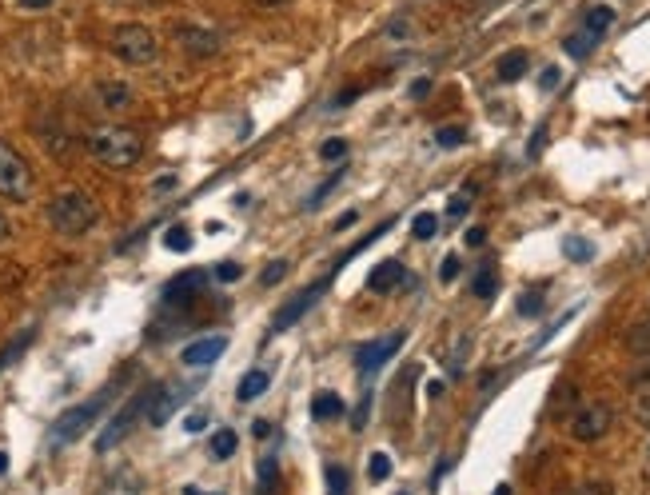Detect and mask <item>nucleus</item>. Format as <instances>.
I'll list each match as a JSON object with an SVG mask.
<instances>
[{
	"label": "nucleus",
	"mask_w": 650,
	"mask_h": 495,
	"mask_svg": "<svg viewBox=\"0 0 650 495\" xmlns=\"http://www.w3.org/2000/svg\"><path fill=\"white\" fill-rule=\"evenodd\" d=\"M8 471V452H0V476H5Z\"/></svg>",
	"instance_id": "obj_51"
},
{
	"label": "nucleus",
	"mask_w": 650,
	"mask_h": 495,
	"mask_svg": "<svg viewBox=\"0 0 650 495\" xmlns=\"http://www.w3.org/2000/svg\"><path fill=\"white\" fill-rule=\"evenodd\" d=\"M283 276H288V260H275V264H268V268H263L260 284H263V288H272V284H280Z\"/></svg>",
	"instance_id": "obj_31"
},
{
	"label": "nucleus",
	"mask_w": 650,
	"mask_h": 495,
	"mask_svg": "<svg viewBox=\"0 0 650 495\" xmlns=\"http://www.w3.org/2000/svg\"><path fill=\"white\" fill-rule=\"evenodd\" d=\"M459 268H463V264H459V256H447L443 264H439V280H443V284H451V280L459 276Z\"/></svg>",
	"instance_id": "obj_37"
},
{
	"label": "nucleus",
	"mask_w": 650,
	"mask_h": 495,
	"mask_svg": "<svg viewBox=\"0 0 650 495\" xmlns=\"http://www.w3.org/2000/svg\"><path fill=\"white\" fill-rule=\"evenodd\" d=\"M5 236H8V216L0 212V240H5Z\"/></svg>",
	"instance_id": "obj_49"
},
{
	"label": "nucleus",
	"mask_w": 650,
	"mask_h": 495,
	"mask_svg": "<svg viewBox=\"0 0 650 495\" xmlns=\"http://www.w3.org/2000/svg\"><path fill=\"white\" fill-rule=\"evenodd\" d=\"M263 8H280V5H288V0H260Z\"/></svg>",
	"instance_id": "obj_50"
},
{
	"label": "nucleus",
	"mask_w": 650,
	"mask_h": 495,
	"mask_svg": "<svg viewBox=\"0 0 650 495\" xmlns=\"http://www.w3.org/2000/svg\"><path fill=\"white\" fill-rule=\"evenodd\" d=\"M184 427H188L192 436H196V432H204V427H208V415H204V412H192L188 420H184Z\"/></svg>",
	"instance_id": "obj_41"
},
{
	"label": "nucleus",
	"mask_w": 650,
	"mask_h": 495,
	"mask_svg": "<svg viewBox=\"0 0 650 495\" xmlns=\"http://www.w3.org/2000/svg\"><path fill=\"white\" fill-rule=\"evenodd\" d=\"M614 25V8H607V5H594V8H587V16H582V28L591 32V37H602Z\"/></svg>",
	"instance_id": "obj_19"
},
{
	"label": "nucleus",
	"mask_w": 650,
	"mask_h": 495,
	"mask_svg": "<svg viewBox=\"0 0 650 495\" xmlns=\"http://www.w3.org/2000/svg\"><path fill=\"white\" fill-rule=\"evenodd\" d=\"M411 232H415V240H432L439 232V216L435 212H420L411 220Z\"/></svg>",
	"instance_id": "obj_26"
},
{
	"label": "nucleus",
	"mask_w": 650,
	"mask_h": 495,
	"mask_svg": "<svg viewBox=\"0 0 650 495\" xmlns=\"http://www.w3.org/2000/svg\"><path fill=\"white\" fill-rule=\"evenodd\" d=\"M563 256L575 260V264H587V260H594V244L591 240H582V236H567L563 240Z\"/></svg>",
	"instance_id": "obj_23"
},
{
	"label": "nucleus",
	"mask_w": 650,
	"mask_h": 495,
	"mask_svg": "<svg viewBox=\"0 0 650 495\" xmlns=\"http://www.w3.org/2000/svg\"><path fill=\"white\" fill-rule=\"evenodd\" d=\"M594 44H599V37H591L587 28H579V32H570V37L563 40V48H567V57L582 60V57H591L594 52Z\"/></svg>",
	"instance_id": "obj_20"
},
{
	"label": "nucleus",
	"mask_w": 650,
	"mask_h": 495,
	"mask_svg": "<svg viewBox=\"0 0 650 495\" xmlns=\"http://www.w3.org/2000/svg\"><path fill=\"white\" fill-rule=\"evenodd\" d=\"M403 280H407L403 264H400V260H383V264H376V268H371L368 288H371V292H391V288H400Z\"/></svg>",
	"instance_id": "obj_13"
},
{
	"label": "nucleus",
	"mask_w": 650,
	"mask_h": 495,
	"mask_svg": "<svg viewBox=\"0 0 650 495\" xmlns=\"http://www.w3.org/2000/svg\"><path fill=\"white\" fill-rule=\"evenodd\" d=\"M423 96H432V81H415L411 84V101H423Z\"/></svg>",
	"instance_id": "obj_43"
},
{
	"label": "nucleus",
	"mask_w": 650,
	"mask_h": 495,
	"mask_svg": "<svg viewBox=\"0 0 650 495\" xmlns=\"http://www.w3.org/2000/svg\"><path fill=\"white\" fill-rule=\"evenodd\" d=\"M16 5H20V8H32V13H37V8H48L52 0H16Z\"/></svg>",
	"instance_id": "obj_45"
},
{
	"label": "nucleus",
	"mask_w": 650,
	"mask_h": 495,
	"mask_svg": "<svg viewBox=\"0 0 650 495\" xmlns=\"http://www.w3.org/2000/svg\"><path fill=\"white\" fill-rule=\"evenodd\" d=\"M611 420H614V412L607 404H587V408H579L570 415V436L582 439V444H594V439H602L611 432Z\"/></svg>",
	"instance_id": "obj_7"
},
{
	"label": "nucleus",
	"mask_w": 650,
	"mask_h": 495,
	"mask_svg": "<svg viewBox=\"0 0 650 495\" xmlns=\"http://www.w3.org/2000/svg\"><path fill=\"white\" fill-rule=\"evenodd\" d=\"M435 145H439V148H459V145H467V128H459V124L439 128V132H435Z\"/></svg>",
	"instance_id": "obj_27"
},
{
	"label": "nucleus",
	"mask_w": 650,
	"mask_h": 495,
	"mask_svg": "<svg viewBox=\"0 0 650 495\" xmlns=\"http://www.w3.org/2000/svg\"><path fill=\"white\" fill-rule=\"evenodd\" d=\"M479 244H487V228H471L467 232V248H479Z\"/></svg>",
	"instance_id": "obj_42"
},
{
	"label": "nucleus",
	"mask_w": 650,
	"mask_h": 495,
	"mask_svg": "<svg viewBox=\"0 0 650 495\" xmlns=\"http://www.w3.org/2000/svg\"><path fill=\"white\" fill-rule=\"evenodd\" d=\"M0 196L13 204H25L32 196V168L8 140H0Z\"/></svg>",
	"instance_id": "obj_4"
},
{
	"label": "nucleus",
	"mask_w": 650,
	"mask_h": 495,
	"mask_svg": "<svg viewBox=\"0 0 650 495\" xmlns=\"http://www.w3.org/2000/svg\"><path fill=\"white\" fill-rule=\"evenodd\" d=\"M184 495H204V491H196V488H188V491H184Z\"/></svg>",
	"instance_id": "obj_53"
},
{
	"label": "nucleus",
	"mask_w": 650,
	"mask_h": 495,
	"mask_svg": "<svg viewBox=\"0 0 650 495\" xmlns=\"http://www.w3.org/2000/svg\"><path fill=\"white\" fill-rule=\"evenodd\" d=\"M96 96H101V104L108 108V113H124V108L132 104V88L124 81H101L96 84Z\"/></svg>",
	"instance_id": "obj_15"
},
{
	"label": "nucleus",
	"mask_w": 650,
	"mask_h": 495,
	"mask_svg": "<svg viewBox=\"0 0 650 495\" xmlns=\"http://www.w3.org/2000/svg\"><path fill=\"white\" fill-rule=\"evenodd\" d=\"M634 415H638V424H643V427H650V392H643L634 400Z\"/></svg>",
	"instance_id": "obj_39"
},
{
	"label": "nucleus",
	"mask_w": 650,
	"mask_h": 495,
	"mask_svg": "<svg viewBox=\"0 0 650 495\" xmlns=\"http://www.w3.org/2000/svg\"><path fill=\"white\" fill-rule=\"evenodd\" d=\"M356 220H359V212H344V216H339V228H351Z\"/></svg>",
	"instance_id": "obj_47"
},
{
	"label": "nucleus",
	"mask_w": 650,
	"mask_h": 495,
	"mask_svg": "<svg viewBox=\"0 0 650 495\" xmlns=\"http://www.w3.org/2000/svg\"><path fill=\"white\" fill-rule=\"evenodd\" d=\"M570 400H575V388H570V383H559V388H555V395H550V412L567 408Z\"/></svg>",
	"instance_id": "obj_35"
},
{
	"label": "nucleus",
	"mask_w": 650,
	"mask_h": 495,
	"mask_svg": "<svg viewBox=\"0 0 650 495\" xmlns=\"http://www.w3.org/2000/svg\"><path fill=\"white\" fill-rule=\"evenodd\" d=\"M344 412H347V404L339 400L336 392H319L315 400H312V415H315V420H339Z\"/></svg>",
	"instance_id": "obj_17"
},
{
	"label": "nucleus",
	"mask_w": 650,
	"mask_h": 495,
	"mask_svg": "<svg viewBox=\"0 0 650 495\" xmlns=\"http://www.w3.org/2000/svg\"><path fill=\"white\" fill-rule=\"evenodd\" d=\"M236 444H240V436L231 432V427H219V432L212 436V447H208V452H212V459H231L236 456Z\"/></svg>",
	"instance_id": "obj_22"
},
{
	"label": "nucleus",
	"mask_w": 650,
	"mask_h": 495,
	"mask_svg": "<svg viewBox=\"0 0 650 495\" xmlns=\"http://www.w3.org/2000/svg\"><path fill=\"white\" fill-rule=\"evenodd\" d=\"M527 64H531V57H527L523 48H515V52H506V57H499V69H495V76H499L503 84H515V81H523Z\"/></svg>",
	"instance_id": "obj_16"
},
{
	"label": "nucleus",
	"mask_w": 650,
	"mask_h": 495,
	"mask_svg": "<svg viewBox=\"0 0 650 495\" xmlns=\"http://www.w3.org/2000/svg\"><path fill=\"white\" fill-rule=\"evenodd\" d=\"M32 336H37V332H32V328H28V332H20L16 339H8V348H0V371H5L8 364H13V360L20 356V351H25L28 344H32Z\"/></svg>",
	"instance_id": "obj_24"
},
{
	"label": "nucleus",
	"mask_w": 650,
	"mask_h": 495,
	"mask_svg": "<svg viewBox=\"0 0 650 495\" xmlns=\"http://www.w3.org/2000/svg\"><path fill=\"white\" fill-rule=\"evenodd\" d=\"M391 476V459L383 456V452H371V459H368V479L371 483H383Z\"/></svg>",
	"instance_id": "obj_28"
},
{
	"label": "nucleus",
	"mask_w": 650,
	"mask_h": 495,
	"mask_svg": "<svg viewBox=\"0 0 650 495\" xmlns=\"http://www.w3.org/2000/svg\"><path fill=\"white\" fill-rule=\"evenodd\" d=\"M400 495H407V491H400Z\"/></svg>",
	"instance_id": "obj_54"
},
{
	"label": "nucleus",
	"mask_w": 650,
	"mask_h": 495,
	"mask_svg": "<svg viewBox=\"0 0 650 495\" xmlns=\"http://www.w3.org/2000/svg\"><path fill=\"white\" fill-rule=\"evenodd\" d=\"M224 348H228V336H204V339H196V344L184 348L180 360L188 368H208V364H216V360L224 356Z\"/></svg>",
	"instance_id": "obj_11"
},
{
	"label": "nucleus",
	"mask_w": 650,
	"mask_h": 495,
	"mask_svg": "<svg viewBox=\"0 0 650 495\" xmlns=\"http://www.w3.org/2000/svg\"><path fill=\"white\" fill-rule=\"evenodd\" d=\"M212 276H216L219 284H231V280H240V276H244V268H240L236 260H228V264H219V268L212 272Z\"/></svg>",
	"instance_id": "obj_34"
},
{
	"label": "nucleus",
	"mask_w": 650,
	"mask_h": 495,
	"mask_svg": "<svg viewBox=\"0 0 650 495\" xmlns=\"http://www.w3.org/2000/svg\"><path fill=\"white\" fill-rule=\"evenodd\" d=\"M268 383H272V376L263 368H256V371H248L244 380H240V388H236V395H240V404H248V400H260L263 392H268Z\"/></svg>",
	"instance_id": "obj_18"
},
{
	"label": "nucleus",
	"mask_w": 650,
	"mask_h": 495,
	"mask_svg": "<svg viewBox=\"0 0 650 495\" xmlns=\"http://www.w3.org/2000/svg\"><path fill=\"white\" fill-rule=\"evenodd\" d=\"M88 152L101 164H108V168H132L140 160V152H144V140H140L136 128L112 124V128H96L88 136Z\"/></svg>",
	"instance_id": "obj_1"
},
{
	"label": "nucleus",
	"mask_w": 650,
	"mask_h": 495,
	"mask_svg": "<svg viewBox=\"0 0 650 495\" xmlns=\"http://www.w3.org/2000/svg\"><path fill=\"white\" fill-rule=\"evenodd\" d=\"M327 292V280H319V284H312V288H304L300 296H295V300H288L280 307V312H275V320H272V328L275 332H283V328H292L295 320H300V316L307 312V307H315L319 304V296Z\"/></svg>",
	"instance_id": "obj_10"
},
{
	"label": "nucleus",
	"mask_w": 650,
	"mask_h": 495,
	"mask_svg": "<svg viewBox=\"0 0 650 495\" xmlns=\"http://www.w3.org/2000/svg\"><path fill=\"white\" fill-rule=\"evenodd\" d=\"M251 432H256V436H260V439H263V436H272V424H263V420H260V424H256V427H251Z\"/></svg>",
	"instance_id": "obj_48"
},
{
	"label": "nucleus",
	"mask_w": 650,
	"mask_h": 495,
	"mask_svg": "<svg viewBox=\"0 0 650 495\" xmlns=\"http://www.w3.org/2000/svg\"><path fill=\"white\" fill-rule=\"evenodd\" d=\"M192 388H196V383H176V388H156V392H152L148 412H144V415H148V424H152V427H164V424H168V420H172V412L192 395Z\"/></svg>",
	"instance_id": "obj_8"
},
{
	"label": "nucleus",
	"mask_w": 650,
	"mask_h": 495,
	"mask_svg": "<svg viewBox=\"0 0 650 495\" xmlns=\"http://www.w3.org/2000/svg\"><path fill=\"white\" fill-rule=\"evenodd\" d=\"M327 491H332V495H347V468L327 464Z\"/></svg>",
	"instance_id": "obj_30"
},
{
	"label": "nucleus",
	"mask_w": 650,
	"mask_h": 495,
	"mask_svg": "<svg viewBox=\"0 0 650 495\" xmlns=\"http://www.w3.org/2000/svg\"><path fill=\"white\" fill-rule=\"evenodd\" d=\"M559 81H563V72H559V69H543V76H538V88H543V92H555Z\"/></svg>",
	"instance_id": "obj_40"
},
{
	"label": "nucleus",
	"mask_w": 650,
	"mask_h": 495,
	"mask_svg": "<svg viewBox=\"0 0 650 495\" xmlns=\"http://www.w3.org/2000/svg\"><path fill=\"white\" fill-rule=\"evenodd\" d=\"M112 395H116V388H104L101 395H92V400H84V404H76V408L64 412L60 420L52 424V447H64V444H72V439H80L88 427L104 415V408H108V400H112Z\"/></svg>",
	"instance_id": "obj_3"
},
{
	"label": "nucleus",
	"mask_w": 650,
	"mask_h": 495,
	"mask_svg": "<svg viewBox=\"0 0 650 495\" xmlns=\"http://www.w3.org/2000/svg\"><path fill=\"white\" fill-rule=\"evenodd\" d=\"M403 339H407V332H391V336L376 339V344H363V348L356 351V368L363 371V376H368V371H379V368L395 356V351L403 348Z\"/></svg>",
	"instance_id": "obj_9"
},
{
	"label": "nucleus",
	"mask_w": 650,
	"mask_h": 495,
	"mask_svg": "<svg viewBox=\"0 0 650 495\" xmlns=\"http://www.w3.org/2000/svg\"><path fill=\"white\" fill-rule=\"evenodd\" d=\"M164 248H168V252H188L192 248V232L184 224L168 228V232H164Z\"/></svg>",
	"instance_id": "obj_25"
},
{
	"label": "nucleus",
	"mask_w": 650,
	"mask_h": 495,
	"mask_svg": "<svg viewBox=\"0 0 650 495\" xmlns=\"http://www.w3.org/2000/svg\"><path fill=\"white\" fill-rule=\"evenodd\" d=\"M168 188H176V176H160V180H156V192H168Z\"/></svg>",
	"instance_id": "obj_46"
},
{
	"label": "nucleus",
	"mask_w": 650,
	"mask_h": 495,
	"mask_svg": "<svg viewBox=\"0 0 650 495\" xmlns=\"http://www.w3.org/2000/svg\"><path fill=\"white\" fill-rule=\"evenodd\" d=\"M96 216H101V208L88 200L84 192H60L48 208V220L60 236H84L96 224Z\"/></svg>",
	"instance_id": "obj_2"
},
{
	"label": "nucleus",
	"mask_w": 650,
	"mask_h": 495,
	"mask_svg": "<svg viewBox=\"0 0 650 495\" xmlns=\"http://www.w3.org/2000/svg\"><path fill=\"white\" fill-rule=\"evenodd\" d=\"M319 156L324 160H344L347 156V140H324V145H319Z\"/></svg>",
	"instance_id": "obj_32"
},
{
	"label": "nucleus",
	"mask_w": 650,
	"mask_h": 495,
	"mask_svg": "<svg viewBox=\"0 0 650 495\" xmlns=\"http://www.w3.org/2000/svg\"><path fill=\"white\" fill-rule=\"evenodd\" d=\"M519 312L523 316H538V312H543V292H527V296H519Z\"/></svg>",
	"instance_id": "obj_33"
},
{
	"label": "nucleus",
	"mask_w": 650,
	"mask_h": 495,
	"mask_svg": "<svg viewBox=\"0 0 650 495\" xmlns=\"http://www.w3.org/2000/svg\"><path fill=\"white\" fill-rule=\"evenodd\" d=\"M467 208H471V188H467V192H463V196H455V200H451V204H447V216H451V220H459L463 212H467Z\"/></svg>",
	"instance_id": "obj_38"
},
{
	"label": "nucleus",
	"mask_w": 650,
	"mask_h": 495,
	"mask_svg": "<svg viewBox=\"0 0 650 495\" xmlns=\"http://www.w3.org/2000/svg\"><path fill=\"white\" fill-rule=\"evenodd\" d=\"M356 96H359V88H347V92H339V96H336L332 104H336V108H347L351 101H356Z\"/></svg>",
	"instance_id": "obj_44"
},
{
	"label": "nucleus",
	"mask_w": 650,
	"mask_h": 495,
	"mask_svg": "<svg viewBox=\"0 0 650 495\" xmlns=\"http://www.w3.org/2000/svg\"><path fill=\"white\" fill-rule=\"evenodd\" d=\"M152 392H156V388H144V392H136V395H132V400L124 404V408H120V412L112 415V420H108V427H104L101 436H96V452H112V447L120 444V439H124V436L132 432V424H136L140 415L148 412V400H152Z\"/></svg>",
	"instance_id": "obj_6"
},
{
	"label": "nucleus",
	"mask_w": 650,
	"mask_h": 495,
	"mask_svg": "<svg viewBox=\"0 0 650 495\" xmlns=\"http://www.w3.org/2000/svg\"><path fill=\"white\" fill-rule=\"evenodd\" d=\"M344 172H347V168H339V172L332 176V180H324V184H319V188H315L312 196H307V208H319V204H324L327 196H332V188H339V180H344Z\"/></svg>",
	"instance_id": "obj_29"
},
{
	"label": "nucleus",
	"mask_w": 650,
	"mask_h": 495,
	"mask_svg": "<svg viewBox=\"0 0 650 495\" xmlns=\"http://www.w3.org/2000/svg\"><path fill=\"white\" fill-rule=\"evenodd\" d=\"M491 495H511V488H506V483H499V488H495Z\"/></svg>",
	"instance_id": "obj_52"
},
{
	"label": "nucleus",
	"mask_w": 650,
	"mask_h": 495,
	"mask_svg": "<svg viewBox=\"0 0 650 495\" xmlns=\"http://www.w3.org/2000/svg\"><path fill=\"white\" fill-rule=\"evenodd\" d=\"M112 52L124 64H148L156 60V37L144 25H120L112 32Z\"/></svg>",
	"instance_id": "obj_5"
},
{
	"label": "nucleus",
	"mask_w": 650,
	"mask_h": 495,
	"mask_svg": "<svg viewBox=\"0 0 650 495\" xmlns=\"http://www.w3.org/2000/svg\"><path fill=\"white\" fill-rule=\"evenodd\" d=\"M180 44L192 52V57H216L219 52V40H216V32H208V28H196V25H184L180 28Z\"/></svg>",
	"instance_id": "obj_12"
},
{
	"label": "nucleus",
	"mask_w": 650,
	"mask_h": 495,
	"mask_svg": "<svg viewBox=\"0 0 650 495\" xmlns=\"http://www.w3.org/2000/svg\"><path fill=\"white\" fill-rule=\"evenodd\" d=\"M275 476H280V471H275V459H263V464H260V488L272 491L275 488Z\"/></svg>",
	"instance_id": "obj_36"
},
{
	"label": "nucleus",
	"mask_w": 650,
	"mask_h": 495,
	"mask_svg": "<svg viewBox=\"0 0 650 495\" xmlns=\"http://www.w3.org/2000/svg\"><path fill=\"white\" fill-rule=\"evenodd\" d=\"M471 292H475L479 300H491V296L499 292V276H495L491 264H483V268L475 272V280H471Z\"/></svg>",
	"instance_id": "obj_21"
},
{
	"label": "nucleus",
	"mask_w": 650,
	"mask_h": 495,
	"mask_svg": "<svg viewBox=\"0 0 650 495\" xmlns=\"http://www.w3.org/2000/svg\"><path fill=\"white\" fill-rule=\"evenodd\" d=\"M204 272H184L180 280H172L168 284V292H164V304H192L196 300V288H204Z\"/></svg>",
	"instance_id": "obj_14"
}]
</instances>
